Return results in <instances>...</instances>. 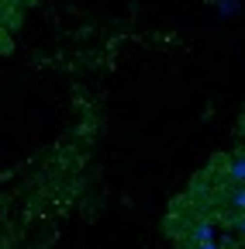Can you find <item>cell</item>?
Wrapping results in <instances>:
<instances>
[]
</instances>
